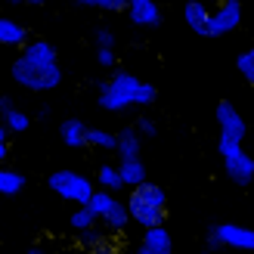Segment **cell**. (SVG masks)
Instances as JSON below:
<instances>
[{"mask_svg":"<svg viewBox=\"0 0 254 254\" xmlns=\"http://www.w3.org/2000/svg\"><path fill=\"white\" fill-rule=\"evenodd\" d=\"M245 9L239 0H220L217 9H211V22H208V37H223L233 34L239 25H242Z\"/></svg>","mask_w":254,"mask_h":254,"instance_id":"7","label":"cell"},{"mask_svg":"<svg viewBox=\"0 0 254 254\" xmlns=\"http://www.w3.org/2000/svg\"><path fill=\"white\" fill-rule=\"evenodd\" d=\"M118 174H121V180H124L127 189H133V186L149 180V171H146L143 158H118Z\"/></svg>","mask_w":254,"mask_h":254,"instance_id":"16","label":"cell"},{"mask_svg":"<svg viewBox=\"0 0 254 254\" xmlns=\"http://www.w3.org/2000/svg\"><path fill=\"white\" fill-rule=\"evenodd\" d=\"M217 152L223 158V171L236 186L254 183V158L242 149V143H230V139H217Z\"/></svg>","mask_w":254,"mask_h":254,"instance_id":"6","label":"cell"},{"mask_svg":"<svg viewBox=\"0 0 254 254\" xmlns=\"http://www.w3.org/2000/svg\"><path fill=\"white\" fill-rule=\"evenodd\" d=\"M93 44H96V47H109V50H115L118 37H115V31H112V28H96V31H93Z\"/></svg>","mask_w":254,"mask_h":254,"instance_id":"24","label":"cell"},{"mask_svg":"<svg viewBox=\"0 0 254 254\" xmlns=\"http://www.w3.org/2000/svg\"><path fill=\"white\" fill-rule=\"evenodd\" d=\"M25 254H47V251H44L41 245H34V248H28V251H25Z\"/></svg>","mask_w":254,"mask_h":254,"instance_id":"30","label":"cell"},{"mask_svg":"<svg viewBox=\"0 0 254 254\" xmlns=\"http://www.w3.org/2000/svg\"><path fill=\"white\" fill-rule=\"evenodd\" d=\"M183 22L192 28L195 34L208 37V22H211V9L201 3V0H186L183 3Z\"/></svg>","mask_w":254,"mask_h":254,"instance_id":"12","label":"cell"},{"mask_svg":"<svg viewBox=\"0 0 254 254\" xmlns=\"http://www.w3.org/2000/svg\"><path fill=\"white\" fill-rule=\"evenodd\" d=\"M6 3H9V6H22V3H25V0H6Z\"/></svg>","mask_w":254,"mask_h":254,"instance_id":"33","label":"cell"},{"mask_svg":"<svg viewBox=\"0 0 254 254\" xmlns=\"http://www.w3.org/2000/svg\"><path fill=\"white\" fill-rule=\"evenodd\" d=\"M127 211H130V223L143 226H158L164 223L168 217V192L158 186V183H139L130 189V195H127Z\"/></svg>","mask_w":254,"mask_h":254,"instance_id":"3","label":"cell"},{"mask_svg":"<svg viewBox=\"0 0 254 254\" xmlns=\"http://www.w3.org/2000/svg\"><path fill=\"white\" fill-rule=\"evenodd\" d=\"M158 99V87L139 81L130 71H112V78L96 84V103L103 112H124L130 106H152Z\"/></svg>","mask_w":254,"mask_h":254,"instance_id":"2","label":"cell"},{"mask_svg":"<svg viewBox=\"0 0 254 254\" xmlns=\"http://www.w3.org/2000/svg\"><path fill=\"white\" fill-rule=\"evenodd\" d=\"M133 127L139 130V136H155V133H158V124H155V118H149V115H139Z\"/></svg>","mask_w":254,"mask_h":254,"instance_id":"25","label":"cell"},{"mask_svg":"<svg viewBox=\"0 0 254 254\" xmlns=\"http://www.w3.org/2000/svg\"><path fill=\"white\" fill-rule=\"evenodd\" d=\"M118 158H139V152H143V136H139L136 127H124L118 130Z\"/></svg>","mask_w":254,"mask_h":254,"instance_id":"17","label":"cell"},{"mask_svg":"<svg viewBox=\"0 0 254 254\" xmlns=\"http://www.w3.org/2000/svg\"><path fill=\"white\" fill-rule=\"evenodd\" d=\"M78 6H90V9H103V12H124L127 0H74Z\"/></svg>","mask_w":254,"mask_h":254,"instance_id":"22","label":"cell"},{"mask_svg":"<svg viewBox=\"0 0 254 254\" xmlns=\"http://www.w3.org/2000/svg\"><path fill=\"white\" fill-rule=\"evenodd\" d=\"M127 19L139 28H158L161 25V9L155 0H127Z\"/></svg>","mask_w":254,"mask_h":254,"instance_id":"10","label":"cell"},{"mask_svg":"<svg viewBox=\"0 0 254 254\" xmlns=\"http://www.w3.org/2000/svg\"><path fill=\"white\" fill-rule=\"evenodd\" d=\"M214 118H217V127H220V136L217 139H230V143H242L245 133H248V124L242 118V112H239L233 103H217L214 109Z\"/></svg>","mask_w":254,"mask_h":254,"instance_id":"8","label":"cell"},{"mask_svg":"<svg viewBox=\"0 0 254 254\" xmlns=\"http://www.w3.org/2000/svg\"><path fill=\"white\" fill-rule=\"evenodd\" d=\"M96 186L99 189H109V192H121L124 189V180L118 174V164H99L96 171Z\"/></svg>","mask_w":254,"mask_h":254,"instance_id":"19","label":"cell"},{"mask_svg":"<svg viewBox=\"0 0 254 254\" xmlns=\"http://www.w3.org/2000/svg\"><path fill=\"white\" fill-rule=\"evenodd\" d=\"M81 242H84L87 248H96L99 242H103V236H99L96 230H84V233H81Z\"/></svg>","mask_w":254,"mask_h":254,"instance_id":"28","label":"cell"},{"mask_svg":"<svg viewBox=\"0 0 254 254\" xmlns=\"http://www.w3.org/2000/svg\"><path fill=\"white\" fill-rule=\"evenodd\" d=\"M133 254H152V251H149V248H146V245H139V248H136V251H133Z\"/></svg>","mask_w":254,"mask_h":254,"instance_id":"32","label":"cell"},{"mask_svg":"<svg viewBox=\"0 0 254 254\" xmlns=\"http://www.w3.org/2000/svg\"><path fill=\"white\" fill-rule=\"evenodd\" d=\"M236 68H239V74H242V78L254 87V47H251V50H245V53H239Z\"/></svg>","mask_w":254,"mask_h":254,"instance_id":"23","label":"cell"},{"mask_svg":"<svg viewBox=\"0 0 254 254\" xmlns=\"http://www.w3.org/2000/svg\"><path fill=\"white\" fill-rule=\"evenodd\" d=\"M99 220H96V214L90 211V208H87V205H78V208H74L71 211V217H68V226H71V230L74 233H84V230H93V226H96Z\"/></svg>","mask_w":254,"mask_h":254,"instance_id":"21","label":"cell"},{"mask_svg":"<svg viewBox=\"0 0 254 254\" xmlns=\"http://www.w3.org/2000/svg\"><path fill=\"white\" fill-rule=\"evenodd\" d=\"M47 186H50V192H56L59 198H65V201H74V205H87L90 195L96 192V186H93L90 177H84L78 171H68V168L53 171L47 177Z\"/></svg>","mask_w":254,"mask_h":254,"instance_id":"5","label":"cell"},{"mask_svg":"<svg viewBox=\"0 0 254 254\" xmlns=\"http://www.w3.org/2000/svg\"><path fill=\"white\" fill-rule=\"evenodd\" d=\"M25 3H31V6H44L47 0H25Z\"/></svg>","mask_w":254,"mask_h":254,"instance_id":"31","label":"cell"},{"mask_svg":"<svg viewBox=\"0 0 254 254\" xmlns=\"http://www.w3.org/2000/svg\"><path fill=\"white\" fill-rule=\"evenodd\" d=\"M6 155H9V130L3 127V121H0V164L6 161Z\"/></svg>","mask_w":254,"mask_h":254,"instance_id":"27","label":"cell"},{"mask_svg":"<svg viewBox=\"0 0 254 254\" xmlns=\"http://www.w3.org/2000/svg\"><path fill=\"white\" fill-rule=\"evenodd\" d=\"M37 118H41V121L50 118V106H41V109H37Z\"/></svg>","mask_w":254,"mask_h":254,"instance_id":"29","label":"cell"},{"mask_svg":"<svg viewBox=\"0 0 254 254\" xmlns=\"http://www.w3.org/2000/svg\"><path fill=\"white\" fill-rule=\"evenodd\" d=\"M152 254H174V239L168 233V226L158 223V226H149V230H143V242Z\"/></svg>","mask_w":254,"mask_h":254,"instance_id":"14","label":"cell"},{"mask_svg":"<svg viewBox=\"0 0 254 254\" xmlns=\"http://www.w3.org/2000/svg\"><path fill=\"white\" fill-rule=\"evenodd\" d=\"M96 65H99V68H115V50L96 47Z\"/></svg>","mask_w":254,"mask_h":254,"instance_id":"26","label":"cell"},{"mask_svg":"<svg viewBox=\"0 0 254 254\" xmlns=\"http://www.w3.org/2000/svg\"><path fill=\"white\" fill-rule=\"evenodd\" d=\"M28 41H31V37H28V28H25V25H19L16 19H9V16H0V47L22 50Z\"/></svg>","mask_w":254,"mask_h":254,"instance_id":"13","label":"cell"},{"mask_svg":"<svg viewBox=\"0 0 254 254\" xmlns=\"http://www.w3.org/2000/svg\"><path fill=\"white\" fill-rule=\"evenodd\" d=\"M87 146H93V149H106V152H115V146H118V133L103 130V127H87Z\"/></svg>","mask_w":254,"mask_h":254,"instance_id":"20","label":"cell"},{"mask_svg":"<svg viewBox=\"0 0 254 254\" xmlns=\"http://www.w3.org/2000/svg\"><path fill=\"white\" fill-rule=\"evenodd\" d=\"M0 121H3V127L9 133H25L31 127V115L16 109V103L9 96H0Z\"/></svg>","mask_w":254,"mask_h":254,"instance_id":"11","label":"cell"},{"mask_svg":"<svg viewBox=\"0 0 254 254\" xmlns=\"http://www.w3.org/2000/svg\"><path fill=\"white\" fill-rule=\"evenodd\" d=\"M59 139L68 149H84L87 146V124L81 118H65L59 124Z\"/></svg>","mask_w":254,"mask_h":254,"instance_id":"15","label":"cell"},{"mask_svg":"<svg viewBox=\"0 0 254 254\" xmlns=\"http://www.w3.org/2000/svg\"><path fill=\"white\" fill-rule=\"evenodd\" d=\"M211 233L220 239L223 248H233V251H254V230L242 223H217L211 226Z\"/></svg>","mask_w":254,"mask_h":254,"instance_id":"9","label":"cell"},{"mask_svg":"<svg viewBox=\"0 0 254 254\" xmlns=\"http://www.w3.org/2000/svg\"><path fill=\"white\" fill-rule=\"evenodd\" d=\"M201 254H217V251H201Z\"/></svg>","mask_w":254,"mask_h":254,"instance_id":"34","label":"cell"},{"mask_svg":"<svg viewBox=\"0 0 254 254\" xmlns=\"http://www.w3.org/2000/svg\"><path fill=\"white\" fill-rule=\"evenodd\" d=\"M25 174H19V171H12V168H3L0 164V195H19L22 189H25Z\"/></svg>","mask_w":254,"mask_h":254,"instance_id":"18","label":"cell"},{"mask_svg":"<svg viewBox=\"0 0 254 254\" xmlns=\"http://www.w3.org/2000/svg\"><path fill=\"white\" fill-rule=\"evenodd\" d=\"M9 74H12V81H16L19 87H25V90H31V93L56 90V87L62 84V68H59L56 47L50 41H44V37L28 41L22 47L19 59L12 62Z\"/></svg>","mask_w":254,"mask_h":254,"instance_id":"1","label":"cell"},{"mask_svg":"<svg viewBox=\"0 0 254 254\" xmlns=\"http://www.w3.org/2000/svg\"><path fill=\"white\" fill-rule=\"evenodd\" d=\"M87 208L96 214V220L106 226L109 233H124L130 226V211H127V201L115 198V192L109 189H96L87 201Z\"/></svg>","mask_w":254,"mask_h":254,"instance_id":"4","label":"cell"}]
</instances>
